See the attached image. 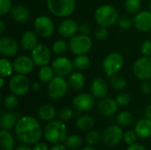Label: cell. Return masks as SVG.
Here are the masks:
<instances>
[{"instance_id":"6da1fadb","label":"cell","mask_w":151,"mask_h":150,"mask_svg":"<svg viewBox=\"0 0 151 150\" xmlns=\"http://www.w3.org/2000/svg\"><path fill=\"white\" fill-rule=\"evenodd\" d=\"M16 137L24 144L35 145L42 138V130L37 119L32 116H23L14 127Z\"/></svg>"},{"instance_id":"7a4b0ae2","label":"cell","mask_w":151,"mask_h":150,"mask_svg":"<svg viewBox=\"0 0 151 150\" xmlns=\"http://www.w3.org/2000/svg\"><path fill=\"white\" fill-rule=\"evenodd\" d=\"M45 140L52 144H59L65 141L67 138L66 126L63 121L52 120L50 121L43 131Z\"/></svg>"},{"instance_id":"3957f363","label":"cell","mask_w":151,"mask_h":150,"mask_svg":"<svg viewBox=\"0 0 151 150\" xmlns=\"http://www.w3.org/2000/svg\"><path fill=\"white\" fill-rule=\"evenodd\" d=\"M119 19L118 11L114 6L110 4H104L99 6L95 13L96 22L99 26L106 27L117 23Z\"/></svg>"},{"instance_id":"277c9868","label":"cell","mask_w":151,"mask_h":150,"mask_svg":"<svg viewBox=\"0 0 151 150\" xmlns=\"http://www.w3.org/2000/svg\"><path fill=\"white\" fill-rule=\"evenodd\" d=\"M48 10L56 17L66 18L75 10V0H46Z\"/></svg>"},{"instance_id":"5b68a950","label":"cell","mask_w":151,"mask_h":150,"mask_svg":"<svg viewBox=\"0 0 151 150\" xmlns=\"http://www.w3.org/2000/svg\"><path fill=\"white\" fill-rule=\"evenodd\" d=\"M124 65V57L120 53L112 52L105 57L103 62V70L109 78L116 75Z\"/></svg>"},{"instance_id":"8992f818","label":"cell","mask_w":151,"mask_h":150,"mask_svg":"<svg viewBox=\"0 0 151 150\" xmlns=\"http://www.w3.org/2000/svg\"><path fill=\"white\" fill-rule=\"evenodd\" d=\"M69 49L76 56L79 55H86L88 52L90 51L93 46L92 39L89 35L84 34H78L71 37L69 41Z\"/></svg>"},{"instance_id":"52a82bcc","label":"cell","mask_w":151,"mask_h":150,"mask_svg":"<svg viewBox=\"0 0 151 150\" xmlns=\"http://www.w3.org/2000/svg\"><path fill=\"white\" fill-rule=\"evenodd\" d=\"M68 82L62 76L56 75L48 83V95L53 100H58L65 96L68 89Z\"/></svg>"},{"instance_id":"ba28073f","label":"cell","mask_w":151,"mask_h":150,"mask_svg":"<svg viewBox=\"0 0 151 150\" xmlns=\"http://www.w3.org/2000/svg\"><path fill=\"white\" fill-rule=\"evenodd\" d=\"M30 87L31 85L29 80L26 77V75L23 74L17 73L16 75L11 78L9 82V88L11 92L17 96L25 95L28 92Z\"/></svg>"},{"instance_id":"9c48e42d","label":"cell","mask_w":151,"mask_h":150,"mask_svg":"<svg viewBox=\"0 0 151 150\" xmlns=\"http://www.w3.org/2000/svg\"><path fill=\"white\" fill-rule=\"evenodd\" d=\"M35 33L42 38H48L54 33L55 26L52 19L45 15L38 16L34 22Z\"/></svg>"},{"instance_id":"30bf717a","label":"cell","mask_w":151,"mask_h":150,"mask_svg":"<svg viewBox=\"0 0 151 150\" xmlns=\"http://www.w3.org/2000/svg\"><path fill=\"white\" fill-rule=\"evenodd\" d=\"M134 74L142 80L151 79V57H142L138 58L133 66Z\"/></svg>"},{"instance_id":"8fae6325","label":"cell","mask_w":151,"mask_h":150,"mask_svg":"<svg viewBox=\"0 0 151 150\" xmlns=\"http://www.w3.org/2000/svg\"><path fill=\"white\" fill-rule=\"evenodd\" d=\"M124 138V133L120 126H111L107 127L102 135L104 143L108 147L118 145Z\"/></svg>"},{"instance_id":"7c38bea8","label":"cell","mask_w":151,"mask_h":150,"mask_svg":"<svg viewBox=\"0 0 151 150\" xmlns=\"http://www.w3.org/2000/svg\"><path fill=\"white\" fill-rule=\"evenodd\" d=\"M31 57L37 66L42 67L47 65H49L51 58L50 50L45 44L38 43L31 50Z\"/></svg>"},{"instance_id":"4fadbf2b","label":"cell","mask_w":151,"mask_h":150,"mask_svg":"<svg viewBox=\"0 0 151 150\" xmlns=\"http://www.w3.org/2000/svg\"><path fill=\"white\" fill-rule=\"evenodd\" d=\"M51 67L53 68L56 75L65 77L66 75H70L73 72L74 65L70 58L60 56L52 61Z\"/></svg>"},{"instance_id":"5bb4252c","label":"cell","mask_w":151,"mask_h":150,"mask_svg":"<svg viewBox=\"0 0 151 150\" xmlns=\"http://www.w3.org/2000/svg\"><path fill=\"white\" fill-rule=\"evenodd\" d=\"M73 106L78 112L89 111L95 106L94 96L88 93H81L73 98Z\"/></svg>"},{"instance_id":"9a60e30c","label":"cell","mask_w":151,"mask_h":150,"mask_svg":"<svg viewBox=\"0 0 151 150\" xmlns=\"http://www.w3.org/2000/svg\"><path fill=\"white\" fill-rule=\"evenodd\" d=\"M14 71L19 74L27 75L30 73L35 66V62L31 57L28 56H19L14 59L12 62Z\"/></svg>"},{"instance_id":"2e32d148","label":"cell","mask_w":151,"mask_h":150,"mask_svg":"<svg viewBox=\"0 0 151 150\" xmlns=\"http://www.w3.org/2000/svg\"><path fill=\"white\" fill-rule=\"evenodd\" d=\"M19 51L18 42L11 36H3L0 39V53L4 57H13Z\"/></svg>"},{"instance_id":"e0dca14e","label":"cell","mask_w":151,"mask_h":150,"mask_svg":"<svg viewBox=\"0 0 151 150\" xmlns=\"http://www.w3.org/2000/svg\"><path fill=\"white\" fill-rule=\"evenodd\" d=\"M134 26L141 32H149L151 30V11H142L134 15Z\"/></svg>"},{"instance_id":"ac0fdd59","label":"cell","mask_w":151,"mask_h":150,"mask_svg":"<svg viewBox=\"0 0 151 150\" xmlns=\"http://www.w3.org/2000/svg\"><path fill=\"white\" fill-rule=\"evenodd\" d=\"M79 25L76 20L73 19H65L62 20L58 27V34L65 38L73 37L79 31Z\"/></svg>"},{"instance_id":"d6986e66","label":"cell","mask_w":151,"mask_h":150,"mask_svg":"<svg viewBox=\"0 0 151 150\" xmlns=\"http://www.w3.org/2000/svg\"><path fill=\"white\" fill-rule=\"evenodd\" d=\"M119 108V104L117 103L116 100L112 98L104 97L101 99V101L97 104V111L99 114L104 117H110L114 115Z\"/></svg>"},{"instance_id":"ffe728a7","label":"cell","mask_w":151,"mask_h":150,"mask_svg":"<svg viewBox=\"0 0 151 150\" xmlns=\"http://www.w3.org/2000/svg\"><path fill=\"white\" fill-rule=\"evenodd\" d=\"M90 92L91 95L96 98H104L108 93V84L106 80L101 77L94 79L90 84Z\"/></svg>"},{"instance_id":"44dd1931","label":"cell","mask_w":151,"mask_h":150,"mask_svg":"<svg viewBox=\"0 0 151 150\" xmlns=\"http://www.w3.org/2000/svg\"><path fill=\"white\" fill-rule=\"evenodd\" d=\"M10 15L15 22L24 23L30 17V10L25 4H16L11 9Z\"/></svg>"},{"instance_id":"7402d4cb","label":"cell","mask_w":151,"mask_h":150,"mask_svg":"<svg viewBox=\"0 0 151 150\" xmlns=\"http://www.w3.org/2000/svg\"><path fill=\"white\" fill-rule=\"evenodd\" d=\"M37 34L34 31H27L25 32L20 39V45L23 50L28 51L32 50L38 44V37Z\"/></svg>"},{"instance_id":"603a6c76","label":"cell","mask_w":151,"mask_h":150,"mask_svg":"<svg viewBox=\"0 0 151 150\" xmlns=\"http://www.w3.org/2000/svg\"><path fill=\"white\" fill-rule=\"evenodd\" d=\"M134 132L142 139H147L151 136V120L148 118L141 119L137 122Z\"/></svg>"},{"instance_id":"cb8c5ba5","label":"cell","mask_w":151,"mask_h":150,"mask_svg":"<svg viewBox=\"0 0 151 150\" xmlns=\"http://www.w3.org/2000/svg\"><path fill=\"white\" fill-rule=\"evenodd\" d=\"M37 114L41 120L44 122H50V121H52L54 118L56 117V109L52 104L46 103V104L40 106V108L38 109Z\"/></svg>"},{"instance_id":"d4e9b609","label":"cell","mask_w":151,"mask_h":150,"mask_svg":"<svg viewBox=\"0 0 151 150\" xmlns=\"http://www.w3.org/2000/svg\"><path fill=\"white\" fill-rule=\"evenodd\" d=\"M68 85L75 91L81 90L85 85V76L81 72H73L68 77Z\"/></svg>"},{"instance_id":"484cf974","label":"cell","mask_w":151,"mask_h":150,"mask_svg":"<svg viewBox=\"0 0 151 150\" xmlns=\"http://www.w3.org/2000/svg\"><path fill=\"white\" fill-rule=\"evenodd\" d=\"M18 122V118L13 112H2L0 118V125L4 130H12L15 127Z\"/></svg>"},{"instance_id":"4316f807","label":"cell","mask_w":151,"mask_h":150,"mask_svg":"<svg viewBox=\"0 0 151 150\" xmlns=\"http://www.w3.org/2000/svg\"><path fill=\"white\" fill-rule=\"evenodd\" d=\"M94 126H95V120L89 115L80 116L75 121V126L79 130L84 131V132H88L92 130Z\"/></svg>"},{"instance_id":"83f0119b","label":"cell","mask_w":151,"mask_h":150,"mask_svg":"<svg viewBox=\"0 0 151 150\" xmlns=\"http://www.w3.org/2000/svg\"><path fill=\"white\" fill-rule=\"evenodd\" d=\"M14 139L8 130L0 131V150H13Z\"/></svg>"},{"instance_id":"f1b7e54d","label":"cell","mask_w":151,"mask_h":150,"mask_svg":"<svg viewBox=\"0 0 151 150\" xmlns=\"http://www.w3.org/2000/svg\"><path fill=\"white\" fill-rule=\"evenodd\" d=\"M55 77V72L51 65H44L42 66L38 72V78L43 83H49Z\"/></svg>"},{"instance_id":"f546056e","label":"cell","mask_w":151,"mask_h":150,"mask_svg":"<svg viewBox=\"0 0 151 150\" xmlns=\"http://www.w3.org/2000/svg\"><path fill=\"white\" fill-rule=\"evenodd\" d=\"M117 123L120 126H129L134 122V116L129 111H121L117 116Z\"/></svg>"},{"instance_id":"4dcf8cb0","label":"cell","mask_w":151,"mask_h":150,"mask_svg":"<svg viewBox=\"0 0 151 150\" xmlns=\"http://www.w3.org/2000/svg\"><path fill=\"white\" fill-rule=\"evenodd\" d=\"M14 71L13 65L5 57H2L0 59V74L2 77H9L12 74Z\"/></svg>"},{"instance_id":"1f68e13d","label":"cell","mask_w":151,"mask_h":150,"mask_svg":"<svg viewBox=\"0 0 151 150\" xmlns=\"http://www.w3.org/2000/svg\"><path fill=\"white\" fill-rule=\"evenodd\" d=\"M65 143V146L67 147V149L77 150L80 148H81L83 141H82V139L81 136L76 135V134H73V135H70L66 138Z\"/></svg>"},{"instance_id":"d6a6232c","label":"cell","mask_w":151,"mask_h":150,"mask_svg":"<svg viewBox=\"0 0 151 150\" xmlns=\"http://www.w3.org/2000/svg\"><path fill=\"white\" fill-rule=\"evenodd\" d=\"M74 67L80 71L86 70L90 65V58L86 55H79L73 60Z\"/></svg>"},{"instance_id":"836d02e7","label":"cell","mask_w":151,"mask_h":150,"mask_svg":"<svg viewBox=\"0 0 151 150\" xmlns=\"http://www.w3.org/2000/svg\"><path fill=\"white\" fill-rule=\"evenodd\" d=\"M111 86L117 90H122L127 88V80L124 76L121 75H114L111 78Z\"/></svg>"},{"instance_id":"e575fe53","label":"cell","mask_w":151,"mask_h":150,"mask_svg":"<svg viewBox=\"0 0 151 150\" xmlns=\"http://www.w3.org/2000/svg\"><path fill=\"white\" fill-rule=\"evenodd\" d=\"M142 7L141 0H126L125 9L130 14H136L139 12Z\"/></svg>"},{"instance_id":"d590c367","label":"cell","mask_w":151,"mask_h":150,"mask_svg":"<svg viewBox=\"0 0 151 150\" xmlns=\"http://www.w3.org/2000/svg\"><path fill=\"white\" fill-rule=\"evenodd\" d=\"M69 48V44L65 40H57L52 45V50L56 55L65 54Z\"/></svg>"},{"instance_id":"8d00e7d4","label":"cell","mask_w":151,"mask_h":150,"mask_svg":"<svg viewBox=\"0 0 151 150\" xmlns=\"http://www.w3.org/2000/svg\"><path fill=\"white\" fill-rule=\"evenodd\" d=\"M86 142L90 146H96L99 143V141L102 140V137L98 131L96 130H90L86 134Z\"/></svg>"},{"instance_id":"74e56055","label":"cell","mask_w":151,"mask_h":150,"mask_svg":"<svg viewBox=\"0 0 151 150\" xmlns=\"http://www.w3.org/2000/svg\"><path fill=\"white\" fill-rule=\"evenodd\" d=\"M3 104L6 110H14L19 104V100L17 95L13 94L6 95L4 99Z\"/></svg>"},{"instance_id":"f35d334b","label":"cell","mask_w":151,"mask_h":150,"mask_svg":"<svg viewBox=\"0 0 151 150\" xmlns=\"http://www.w3.org/2000/svg\"><path fill=\"white\" fill-rule=\"evenodd\" d=\"M118 25L119 27L123 29V30H128L134 26V19H132L128 16H123L119 19L118 20Z\"/></svg>"},{"instance_id":"ab89813d","label":"cell","mask_w":151,"mask_h":150,"mask_svg":"<svg viewBox=\"0 0 151 150\" xmlns=\"http://www.w3.org/2000/svg\"><path fill=\"white\" fill-rule=\"evenodd\" d=\"M58 117H59V118H60L61 121L67 122V121H69V120H71L73 118V111L70 108H67V107L63 108L59 111Z\"/></svg>"},{"instance_id":"60d3db41","label":"cell","mask_w":151,"mask_h":150,"mask_svg":"<svg viewBox=\"0 0 151 150\" xmlns=\"http://www.w3.org/2000/svg\"><path fill=\"white\" fill-rule=\"evenodd\" d=\"M116 102L119 106H127L131 102V96L125 92L119 93L116 97Z\"/></svg>"},{"instance_id":"b9f144b4","label":"cell","mask_w":151,"mask_h":150,"mask_svg":"<svg viewBox=\"0 0 151 150\" xmlns=\"http://www.w3.org/2000/svg\"><path fill=\"white\" fill-rule=\"evenodd\" d=\"M137 134L134 131H132V130H129L127 132H126L124 133V141L126 144H127L128 146L129 145H132V144H134L136 143L137 141Z\"/></svg>"},{"instance_id":"7bdbcfd3","label":"cell","mask_w":151,"mask_h":150,"mask_svg":"<svg viewBox=\"0 0 151 150\" xmlns=\"http://www.w3.org/2000/svg\"><path fill=\"white\" fill-rule=\"evenodd\" d=\"M108 35H109V32L106 27L100 26L95 31V36L97 40H104L108 37Z\"/></svg>"},{"instance_id":"ee69618b","label":"cell","mask_w":151,"mask_h":150,"mask_svg":"<svg viewBox=\"0 0 151 150\" xmlns=\"http://www.w3.org/2000/svg\"><path fill=\"white\" fill-rule=\"evenodd\" d=\"M12 6V0H0V14L4 15L10 12Z\"/></svg>"},{"instance_id":"f6af8a7d","label":"cell","mask_w":151,"mask_h":150,"mask_svg":"<svg viewBox=\"0 0 151 150\" xmlns=\"http://www.w3.org/2000/svg\"><path fill=\"white\" fill-rule=\"evenodd\" d=\"M141 52L143 56L151 57V40H146L142 43Z\"/></svg>"},{"instance_id":"bcb514c9","label":"cell","mask_w":151,"mask_h":150,"mask_svg":"<svg viewBox=\"0 0 151 150\" xmlns=\"http://www.w3.org/2000/svg\"><path fill=\"white\" fill-rule=\"evenodd\" d=\"M92 29H93L92 26L89 23H87V22L82 23L79 27V32L81 34H84V35H89L92 33Z\"/></svg>"},{"instance_id":"7dc6e473","label":"cell","mask_w":151,"mask_h":150,"mask_svg":"<svg viewBox=\"0 0 151 150\" xmlns=\"http://www.w3.org/2000/svg\"><path fill=\"white\" fill-rule=\"evenodd\" d=\"M141 90L144 94H150L151 93V83L149 80H143L141 84Z\"/></svg>"},{"instance_id":"c3c4849f","label":"cell","mask_w":151,"mask_h":150,"mask_svg":"<svg viewBox=\"0 0 151 150\" xmlns=\"http://www.w3.org/2000/svg\"><path fill=\"white\" fill-rule=\"evenodd\" d=\"M33 150H50L49 147L47 146V144L42 143V142H37L36 144H35V146L32 148Z\"/></svg>"},{"instance_id":"681fc988","label":"cell","mask_w":151,"mask_h":150,"mask_svg":"<svg viewBox=\"0 0 151 150\" xmlns=\"http://www.w3.org/2000/svg\"><path fill=\"white\" fill-rule=\"evenodd\" d=\"M127 150H147V149L144 146L141 145V144L134 143V144L129 145L128 148L127 149Z\"/></svg>"},{"instance_id":"f907efd6","label":"cell","mask_w":151,"mask_h":150,"mask_svg":"<svg viewBox=\"0 0 151 150\" xmlns=\"http://www.w3.org/2000/svg\"><path fill=\"white\" fill-rule=\"evenodd\" d=\"M50 150H67V147L65 145L64 146L63 144L59 143V144H56L55 146H53Z\"/></svg>"},{"instance_id":"816d5d0a","label":"cell","mask_w":151,"mask_h":150,"mask_svg":"<svg viewBox=\"0 0 151 150\" xmlns=\"http://www.w3.org/2000/svg\"><path fill=\"white\" fill-rule=\"evenodd\" d=\"M31 87H32L33 90L35 92H40V90H41V84L39 82H36V81L33 82Z\"/></svg>"},{"instance_id":"f5cc1de1","label":"cell","mask_w":151,"mask_h":150,"mask_svg":"<svg viewBox=\"0 0 151 150\" xmlns=\"http://www.w3.org/2000/svg\"><path fill=\"white\" fill-rule=\"evenodd\" d=\"M145 117H146V118L151 120V104L149 105L145 110Z\"/></svg>"},{"instance_id":"db71d44e","label":"cell","mask_w":151,"mask_h":150,"mask_svg":"<svg viewBox=\"0 0 151 150\" xmlns=\"http://www.w3.org/2000/svg\"><path fill=\"white\" fill-rule=\"evenodd\" d=\"M15 150H33L27 144H24V145H21L19 147H18Z\"/></svg>"},{"instance_id":"11a10c76","label":"cell","mask_w":151,"mask_h":150,"mask_svg":"<svg viewBox=\"0 0 151 150\" xmlns=\"http://www.w3.org/2000/svg\"><path fill=\"white\" fill-rule=\"evenodd\" d=\"M5 29V26H4V22L1 19L0 20V34H3L4 31Z\"/></svg>"},{"instance_id":"9f6ffc18","label":"cell","mask_w":151,"mask_h":150,"mask_svg":"<svg viewBox=\"0 0 151 150\" xmlns=\"http://www.w3.org/2000/svg\"><path fill=\"white\" fill-rule=\"evenodd\" d=\"M81 150H96L94 148H93V146H86V147H84V148H82Z\"/></svg>"},{"instance_id":"6f0895ef","label":"cell","mask_w":151,"mask_h":150,"mask_svg":"<svg viewBox=\"0 0 151 150\" xmlns=\"http://www.w3.org/2000/svg\"><path fill=\"white\" fill-rule=\"evenodd\" d=\"M4 78L1 76V78H0V88H1L4 87Z\"/></svg>"},{"instance_id":"680465c9","label":"cell","mask_w":151,"mask_h":150,"mask_svg":"<svg viewBox=\"0 0 151 150\" xmlns=\"http://www.w3.org/2000/svg\"><path fill=\"white\" fill-rule=\"evenodd\" d=\"M150 11H151V1H150Z\"/></svg>"},{"instance_id":"91938a15","label":"cell","mask_w":151,"mask_h":150,"mask_svg":"<svg viewBox=\"0 0 151 150\" xmlns=\"http://www.w3.org/2000/svg\"><path fill=\"white\" fill-rule=\"evenodd\" d=\"M150 34H151V30H150Z\"/></svg>"}]
</instances>
